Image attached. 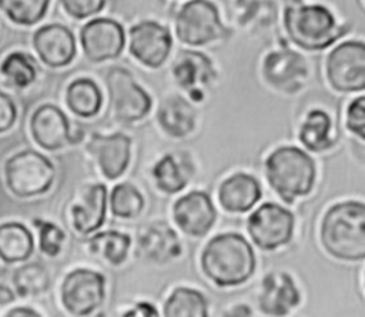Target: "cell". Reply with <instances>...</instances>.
Wrapping results in <instances>:
<instances>
[{
	"instance_id": "obj_1",
	"label": "cell",
	"mask_w": 365,
	"mask_h": 317,
	"mask_svg": "<svg viewBox=\"0 0 365 317\" xmlns=\"http://www.w3.org/2000/svg\"><path fill=\"white\" fill-rule=\"evenodd\" d=\"M202 273L218 287L245 283L255 270V256L250 243L237 233L218 234L201 254Z\"/></svg>"
},
{
	"instance_id": "obj_2",
	"label": "cell",
	"mask_w": 365,
	"mask_h": 317,
	"mask_svg": "<svg viewBox=\"0 0 365 317\" xmlns=\"http://www.w3.org/2000/svg\"><path fill=\"white\" fill-rule=\"evenodd\" d=\"M321 241L334 257L358 261L365 257V206L344 201L332 206L321 224Z\"/></svg>"
},
{
	"instance_id": "obj_3",
	"label": "cell",
	"mask_w": 365,
	"mask_h": 317,
	"mask_svg": "<svg viewBox=\"0 0 365 317\" xmlns=\"http://www.w3.org/2000/svg\"><path fill=\"white\" fill-rule=\"evenodd\" d=\"M265 176L272 190L287 203L307 196L315 183V163L301 149L282 146L265 160Z\"/></svg>"
},
{
	"instance_id": "obj_4",
	"label": "cell",
	"mask_w": 365,
	"mask_h": 317,
	"mask_svg": "<svg viewBox=\"0 0 365 317\" xmlns=\"http://www.w3.org/2000/svg\"><path fill=\"white\" fill-rule=\"evenodd\" d=\"M284 23L289 39L305 50H322L341 34L331 11L318 4L288 7L284 13Z\"/></svg>"
},
{
	"instance_id": "obj_5",
	"label": "cell",
	"mask_w": 365,
	"mask_h": 317,
	"mask_svg": "<svg viewBox=\"0 0 365 317\" xmlns=\"http://www.w3.org/2000/svg\"><path fill=\"white\" fill-rule=\"evenodd\" d=\"M7 188L20 198L36 197L48 191L56 178L53 163L41 153L27 149L11 156L4 164Z\"/></svg>"
},
{
	"instance_id": "obj_6",
	"label": "cell",
	"mask_w": 365,
	"mask_h": 317,
	"mask_svg": "<svg viewBox=\"0 0 365 317\" xmlns=\"http://www.w3.org/2000/svg\"><path fill=\"white\" fill-rule=\"evenodd\" d=\"M175 30L178 39L191 46H201L224 39L228 30L222 26L217 7L208 0H191L177 14Z\"/></svg>"
},
{
	"instance_id": "obj_7",
	"label": "cell",
	"mask_w": 365,
	"mask_h": 317,
	"mask_svg": "<svg viewBox=\"0 0 365 317\" xmlns=\"http://www.w3.org/2000/svg\"><path fill=\"white\" fill-rule=\"evenodd\" d=\"M294 214L275 203H264L247 221L251 240L261 250H275L289 243L294 233Z\"/></svg>"
},
{
	"instance_id": "obj_8",
	"label": "cell",
	"mask_w": 365,
	"mask_h": 317,
	"mask_svg": "<svg viewBox=\"0 0 365 317\" xmlns=\"http://www.w3.org/2000/svg\"><path fill=\"white\" fill-rule=\"evenodd\" d=\"M104 296L106 278L94 270H73L61 284V303L73 316L91 314L103 304Z\"/></svg>"
},
{
	"instance_id": "obj_9",
	"label": "cell",
	"mask_w": 365,
	"mask_h": 317,
	"mask_svg": "<svg viewBox=\"0 0 365 317\" xmlns=\"http://www.w3.org/2000/svg\"><path fill=\"white\" fill-rule=\"evenodd\" d=\"M327 76L338 91H361L365 87V46L345 41L328 56Z\"/></svg>"
},
{
	"instance_id": "obj_10",
	"label": "cell",
	"mask_w": 365,
	"mask_h": 317,
	"mask_svg": "<svg viewBox=\"0 0 365 317\" xmlns=\"http://www.w3.org/2000/svg\"><path fill=\"white\" fill-rule=\"evenodd\" d=\"M107 86L111 107L118 120L137 121L150 111V96L137 84L125 69H111L107 74Z\"/></svg>"
},
{
	"instance_id": "obj_11",
	"label": "cell",
	"mask_w": 365,
	"mask_h": 317,
	"mask_svg": "<svg viewBox=\"0 0 365 317\" xmlns=\"http://www.w3.org/2000/svg\"><path fill=\"white\" fill-rule=\"evenodd\" d=\"M80 40L87 59L96 63L115 59L125 43L121 24L111 19H94L84 24Z\"/></svg>"
},
{
	"instance_id": "obj_12",
	"label": "cell",
	"mask_w": 365,
	"mask_h": 317,
	"mask_svg": "<svg viewBox=\"0 0 365 317\" xmlns=\"http://www.w3.org/2000/svg\"><path fill=\"white\" fill-rule=\"evenodd\" d=\"M171 44L168 29L155 21H141L130 30V51L148 67H160L168 57Z\"/></svg>"
},
{
	"instance_id": "obj_13",
	"label": "cell",
	"mask_w": 365,
	"mask_h": 317,
	"mask_svg": "<svg viewBox=\"0 0 365 317\" xmlns=\"http://www.w3.org/2000/svg\"><path fill=\"white\" fill-rule=\"evenodd\" d=\"M173 217L188 236H205L215 223L217 211L211 197L204 191H191L174 203Z\"/></svg>"
},
{
	"instance_id": "obj_14",
	"label": "cell",
	"mask_w": 365,
	"mask_h": 317,
	"mask_svg": "<svg viewBox=\"0 0 365 317\" xmlns=\"http://www.w3.org/2000/svg\"><path fill=\"white\" fill-rule=\"evenodd\" d=\"M30 130L34 141L44 150L54 151L74 141L66 114L54 104H43L33 113Z\"/></svg>"
},
{
	"instance_id": "obj_15",
	"label": "cell",
	"mask_w": 365,
	"mask_h": 317,
	"mask_svg": "<svg viewBox=\"0 0 365 317\" xmlns=\"http://www.w3.org/2000/svg\"><path fill=\"white\" fill-rule=\"evenodd\" d=\"M265 80L282 90L292 93L298 90L308 76V66L302 56L291 50H278L269 53L262 66Z\"/></svg>"
},
{
	"instance_id": "obj_16",
	"label": "cell",
	"mask_w": 365,
	"mask_h": 317,
	"mask_svg": "<svg viewBox=\"0 0 365 317\" xmlns=\"http://www.w3.org/2000/svg\"><path fill=\"white\" fill-rule=\"evenodd\" d=\"M33 46L41 61L50 67H64L76 56L73 33L58 23L40 27L33 36Z\"/></svg>"
},
{
	"instance_id": "obj_17",
	"label": "cell",
	"mask_w": 365,
	"mask_h": 317,
	"mask_svg": "<svg viewBox=\"0 0 365 317\" xmlns=\"http://www.w3.org/2000/svg\"><path fill=\"white\" fill-rule=\"evenodd\" d=\"M299 303V291L292 277L285 271L265 274L261 281L258 304L268 316H285Z\"/></svg>"
},
{
	"instance_id": "obj_18",
	"label": "cell",
	"mask_w": 365,
	"mask_h": 317,
	"mask_svg": "<svg viewBox=\"0 0 365 317\" xmlns=\"http://www.w3.org/2000/svg\"><path fill=\"white\" fill-rule=\"evenodd\" d=\"M88 149L96 156L101 173L108 180L118 178L128 167L131 140L123 133L96 137Z\"/></svg>"
},
{
	"instance_id": "obj_19",
	"label": "cell",
	"mask_w": 365,
	"mask_h": 317,
	"mask_svg": "<svg viewBox=\"0 0 365 317\" xmlns=\"http://www.w3.org/2000/svg\"><path fill=\"white\" fill-rule=\"evenodd\" d=\"M173 76L180 87L194 94L201 93V87L208 86L214 80L215 71L207 56L184 50L178 53L173 63Z\"/></svg>"
},
{
	"instance_id": "obj_20",
	"label": "cell",
	"mask_w": 365,
	"mask_h": 317,
	"mask_svg": "<svg viewBox=\"0 0 365 317\" xmlns=\"http://www.w3.org/2000/svg\"><path fill=\"white\" fill-rule=\"evenodd\" d=\"M107 190L104 184L87 186L77 203L71 207L73 227L81 233L88 234L101 227L106 218Z\"/></svg>"
},
{
	"instance_id": "obj_21",
	"label": "cell",
	"mask_w": 365,
	"mask_h": 317,
	"mask_svg": "<svg viewBox=\"0 0 365 317\" xmlns=\"http://www.w3.org/2000/svg\"><path fill=\"white\" fill-rule=\"evenodd\" d=\"M261 198V186L247 173H235L225 178L218 188V200L224 210L231 213L248 211Z\"/></svg>"
},
{
	"instance_id": "obj_22",
	"label": "cell",
	"mask_w": 365,
	"mask_h": 317,
	"mask_svg": "<svg viewBox=\"0 0 365 317\" xmlns=\"http://www.w3.org/2000/svg\"><path fill=\"white\" fill-rule=\"evenodd\" d=\"M140 253L150 261L167 263L181 253L177 234L165 223H155L143 230L138 238Z\"/></svg>"
},
{
	"instance_id": "obj_23",
	"label": "cell",
	"mask_w": 365,
	"mask_h": 317,
	"mask_svg": "<svg viewBox=\"0 0 365 317\" xmlns=\"http://www.w3.org/2000/svg\"><path fill=\"white\" fill-rule=\"evenodd\" d=\"M157 120L161 129L177 139L188 136L195 127V111L192 106L180 96L163 100L158 107Z\"/></svg>"
},
{
	"instance_id": "obj_24",
	"label": "cell",
	"mask_w": 365,
	"mask_h": 317,
	"mask_svg": "<svg viewBox=\"0 0 365 317\" xmlns=\"http://www.w3.org/2000/svg\"><path fill=\"white\" fill-rule=\"evenodd\" d=\"M192 173L194 167L190 160L177 158L174 154L163 156L153 167V177L157 187L168 194L182 190Z\"/></svg>"
},
{
	"instance_id": "obj_25",
	"label": "cell",
	"mask_w": 365,
	"mask_h": 317,
	"mask_svg": "<svg viewBox=\"0 0 365 317\" xmlns=\"http://www.w3.org/2000/svg\"><path fill=\"white\" fill-rule=\"evenodd\" d=\"M34 248L30 230L21 223H4L0 226V258L4 263L27 260Z\"/></svg>"
},
{
	"instance_id": "obj_26",
	"label": "cell",
	"mask_w": 365,
	"mask_h": 317,
	"mask_svg": "<svg viewBox=\"0 0 365 317\" xmlns=\"http://www.w3.org/2000/svg\"><path fill=\"white\" fill-rule=\"evenodd\" d=\"M66 101L74 114L80 117H93L101 109L103 96L93 80L77 79L68 84Z\"/></svg>"
},
{
	"instance_id": "obj_27",
	"label": "cell",
	"mask_w": 365,
	"mask_h": 317,
	"mask_svg": "<svg viewBox=\"0 0 365 317\" xmlns=\"http://www.w3.org/2000/svg\"><path fill=\"white\" fill-rule=\"evenodd\" d=\"M331 119L329 116L319 109L311 110L301 129H299V140L301 143L311 151H325L334 146V140L331 137Z\"/></svg>"
},
{
	"instance_id": "obj_28",
	"label": "cell",
	"mask_w": 365,
	"mask_h": 317,
	"mask_svg": "<svg viewBox=\"0 0 365 317\" xmlns=\"http://www.w3.org/2000/svg\"><path fill=\"white\" fill-rule=\"evenodd\" d=\"M130 246V236L114 230L98 233L88 240V248L91 254L98 256L111 266H120L125 261Z\"/></svg>"
},
{
	"instance_id": "obj_29",
	"label": "cell",
	"mask_w": 365,
	"mask_h": 317,
	"mask_svg": "<svg viewBox=\"0 0 365 317\" xmlns=\"http://www.w3.org/2000/svg\"><path fill=\"white\" fill-rule=\"evenodd\" d=\"M205 297L188 287H177L164 303L167 317H205L208 314Z\"/></svg>"
},
{
	"instance_id": "obj_30",
	"label": "cell",
	"mask_w": 365,
	"mask_h": 317,
	"mask_svg": "<svg viewBox=\"0 0 365 317\" xmlns=\"http://www.w3.org/2000/svg\"><path fill=\"white\" fill-rule=\"evenodd\" d=\"M48 4L50 0H0L1 11L20 26L38 23L44 17Z\"/></svg>"
},
{
	"instance_id": "obj_31",
	"label": "cell",
	"mask_w": 365,
	"mask_h": 317,
	"mask_svg": "<svg viewBox=\"0 0 365 317\" xmlns=\"http://www.w3.org/2000/svg\"><path fill=\"white\" fill-rule=\"evenodd\" d=\"M1 74L7 81L19 89L30 86L37 77V67L30 56L21 51L10 53L0 66Z\"/></svg>"
},
{
	"instance_id": "obj_32",
	"label": "cell",
	"mask_w": 365,
	"mask_h": 317,
	"mask_svg": "<svg viewBox=\"0 0 365 317\" xmlns=\"http://www.w3.org/2000/svg\"><path fill=\"white\" fill-rule=\"evenodd\" d=\"M13 284L20 297L37 296L48 288L50 277L46 267L38 263H29L14 271Z\"/></svg>"
},
{
	"instance_id": "obj_33",
	"label": "cell",
	"mask_w": 365,
	"mask_h": 317,
	"mask_svg": "<svg viewBox=\"0 0 365 317\" xmlns=\"http://www.w3.org/2000/svg\"><path fill=\"white\" fill-rule=\"evenodd\" d=\"M110 207L115 217L134 218L143 211L144 198L131 183H120L111 191Z\"/></svg>"
},
{
	"instance_id": "obj_34",
	"label": "cell",
	"mask_w": 365,
	"mask_h": 317,
	"mask_svg": "<svg viewBox=\"0 0 365 317\" xmlns=\"http://www.w3.org/2000/svg\"><path fill=\"white\" fill-rule=\"evenodd\" d=\"M238 20L244 26H268L275 20V6L272 0H238Z\"/></svg>"
},
{
	"instance_id": "obj_35",
	"label": "cell",
	"mask_w": 365,
	"mask_h": 317,
	"mask_svg": "<svg viewBox=\"0 0 365 317\" xmlns=\"http://www.w3.org/2000/svg\"><path fill=\"white\" fill-rule=\"evenodd\" d=\"M38 226V238H40V250L46 256L56 257L61 248L66 238L64 231L50 221H36Z\"/></svg>"
},
{
	"instance_id": "obj_36",
	"label": "cell",
	"mask_w": 365,
	"mask_h": 317,
	"mask_svg": "<svg viewBox=\"0 0 365 317\" xmlns=\"http://www.w3.org/2000/svg\"><path fill=\"white\" fill-rule=\"evenodd\" d=\"M346 127L351 133L364 140L365 133V100L362 96L351 101L346 110Z\"/></svg>"
},
{
	"instance_id": "obj_37",
	"label": "cell",
	"mask_w": 365,
	"mask_h": 317,
	"mask_svg": "<svg viewBox=\"0 0 365 317\" xmlns=\"http://www.w3.org/2000/svg\"><path fill=\"white\" fill-rule=\"evenodd\" d=\"M64 10L76 19H84L88 16H93L98 13L104 4L106 0H60Z\"/></svg>"
},
{
	"instance_id": "obj_38",
	"label": "cell",
	"mask_w": 365,
	"mask_h": 317,
	"mask_svg": "<svg viewBox=\"0 0 365 317\" xmlns=\"http://www.w3.org/2000/svg\"><path fill=\"white\" fill-rule=\"evenodd\" d=\"M17 119V109L14 101L4 93H0V133L13 127Z\"/></svg>"
},
{
	"instance_id": "obj_39",
	"label": "cell",
	"mask_w": 365,
	"mask_h": 317,
	"mask_svg": "<svg viewBox=\"0 0 365 317\" xmlns=\"http://www.w3.org/2000/svg\"><path fill=\"white\" fill-rule=\"evenodd\" d=\"M124 316H157V311L148 303H138L131 311H127Z\"/></svg>"
},
{
	"instance_id": "obj_40",
	"label": "cell",
	"mask_w": 365,
	"mask_h": 317,
	"mask_svg": "<svg viewBox=\"0 0 365 317\" xmlns=\"http://www.w3.org/2000/svg\"><path fill=\"white\" fill-rule=\"evenodd\" d=\"M19 316L38 317V313H36L33 308H29V307H16V308H11V310L7 313V317H19Z\"/></svg>"
},
{
	"instance_id": "obj_41",
	"label": "cell",
	"mask_w": 365,
	"mask_h": 317,
	"mask_svg": "<svg viewBox=\"0 0 365 317\" xmlns=\"http://www.w3.org/2000/svg\"><path fill=\"white\" fill-rule=\"evenodd\" d=\"M13 300H14V293L6 286H0V306L9 304Z\"/></svg>"
},
{
	"instance_id": "obj_42",
	"label": "cell",
	"mask_w": 365,
	"mask_h": 317,
	"mask_svg": "<svg viewBox=\"0 0 365 317\" xmlns=\"http://www.w3.org/2000/svg\"><path fill=\"white\" fill-rule=\"evenodd\" d=\"M245 307H247V306H242V304L235 306V307H232V308H231V311H228V313H227V316H251V314H252V311H251V310H245V311H242Z\"/></svg>"
}]
</instances>
